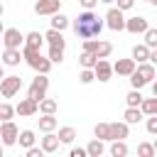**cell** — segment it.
Listing matches in <instances>:
<instances>
[{
	"label": "cell",
	"instance_id": "c3c4849f",
	"mask_svg": "<svg viewBox=\"0 0 157 157\" xmlns=\"http://www.w3.org/2000/svg\"><path fill=\"white\" fill-rule=\"evenodd\" d=\"M2 29H5V25H2V20H0V34H2Z\"/></svg>",
	"mask_w": 157,
	"mask_h": 157
},
{
	"label": "cell",
	"instance_id": "52a82bcc",
	"mask_svg": "<svg viewBox=\"0 0 157 157\" xmlns=\"http://www.w3.org/2000/svg\"><path fill=\"white\" fill-rule=\"evenodd\" d=\"M2 44L5 47H10V49H20L22 44H25V34L17 29V27H7V29H2Z\"/></svg>",
	"mask_w": 157,
	"mask_h": 157
},
{
	"label": "cell",
	"instance_id": "d6a6232c",
	"mask_svg": "<svg viewBox=\"0 0 157 157\" xmlns=\"http://www.w3.org/2000/svg\"><path fill=\"white\" fill-rule=\"evenodd\" d=\"M52 64H61L64 61V49L61 47H49V56H47Z\"/></svg>",
	"mask_w": 157,
	"mask_h": 157
},
{
	"label": "cell",
	"instance_id": "8d00e7d4",
	"mask_svg": "<svg viewBox=\"0 0 157 157\" xmlns=\"http://www.w3.org/2000/svg\"><path fill=\"white\" fill-rule=\"evenodd\" d=\"M78 81H81L83 86L93 83V81H96V76H93V69H81V74H78Z\"/></svg>",
	"mask_w": 157,
	"mask_h": 157
},
{
	"label": "cell",
	"instance_id": "7dc6e473",
	"mask_svg": "<svg viewBox=\"0 0 157 157\" xmlns=\"http://www.w3.org/2000/svg\"><path fill=\"white\" fill-rule=\"evenodd\" d=\"M2 76H5V71H2V64H0V78H2Z\"/></svg>",
	"mask_w": 157,
	"mask_h": 157
},
{
	"label": "cell",
	"instance_id": "74e56055",
	"mask_svg": "<svg viewBox=\"0 0 157 157\" xmlns=\"http://www.w3.org/2000/svg\"><path fill=\"white\" fill-rule=\"evenodd\" d=\"M128 78H130V86H132V88H142V86H147V81H145V78H142L137 71H132Z\"/></svg>",
	"mask_w": 157,
	"mask_h": 157
},
{
	"label": "cell",
	"instance_id": "5b68a950",
	"mask_svg": "<svg viewBox=\"0 0 157 157\" xmlns=\"http://www.w3.org/2000/svg\"><path fill=\"white\" fill-rule=\"evenodd\" d=\"M17 132H20V128L12 120H2L0 123V142H2V147L17 145Z\"/></svg>",
	"mask_w": 157,
	"mask_h": 157
},
{
	"label": "cell",
	"instance_id": "5bb4252c",
	"mask_svg": "<svg viewBox=\"0 0 157 157\" xmlns=\"http://www.w3.org/2000/svg\"><path fill=\"white\" fill-rule=\"evenodd\" d=\"M135 71H137L147 83L157 76V69H155V64H152V61H140V64H135Z\"/></svg>",
	"mask_w": 157,
	"mask_h": 157
},
{
	"label": "cell",
	"instance_id": "3957f363",
	"mask_svg": "<svg viewBox=\"0 0 157 157\" xmlns=\"http://www.w3.org/2000/svg\"><path fill=\"white\" fill-rule=\"evenodd\" d=\"M47 88H49V78H47V74H37L34 78H32V83H29V91H27V96L32 98V101H42L44 96H47Z\"/></svg>",
	"mask_w": 157,
	"mask_h": 157
},
{
	"label": "cell",
	"instance_id": "9c48e42d",
	"mask_svg": "<svg viewBox=\"0 0 157 157\" xmlns=\"http://www.w3.org/2000/svg\"><path fill=\"white\" fill-rule=\"evenodd\" d=\"M147 27H150V22H147V17H142V15H135V17H128V20H125V29H128L130 34H142Z\"/></svg>",
	"mask_w": 157,
	"mask_h": 157
},
{
	"label": "cell",
	"instance_id": "ab89813d",
	"mask_svg": "<svg viewBox=\"0 0 157 157\" xmlns=\"http://www.w3.org/2000/svg\"><path fill=\"white\" fill-rule=\"evenodd\" d=\"M96 47H98V39H96V37L83 39V52H93V54H96Z\"/></svg>",
	"mask_w": 157,
	"mask_h": 157
},
{
	"label": "cell",
	"instance_id": "83f0119b",
	"mask_svg": "<svg viewBox=\"0 0 157 157\" xmlns=\"http://www.w3.org/2000/svg\"><path fill=\"white\" fill-rule=\"evenodd\" d=\"M113 54V44L110 42H103V39H98V47H96V56L98 59H108Z\"/></svg>",
	"mask_w": 157,
	"mask_h": 157
},
{
	"label": "cell",
	"instance_id": "f35d334b",
	"mask_svg": "<svg viewBox=\"0 0 157 157\" xmlns=\"http://www.w3.org/2000/svg\"><path fill=\"white\" fill-rule=\"evenodd\" d=\"M145 128H147L150 135H157V113H155V115H147V125H145Z\"/></svg>",
	"mask_w": 157,
	"mask_h": 157
},
{
	"label": "cell",
	"instance_id": "836d02e7",
	"mask_svg": "<svg viewBox=\"0 0 157 157\" xmlns=\"http://www.w3.org/2000/svg\"><path fill=\"white\" fill-rule=\"evenodd\" d=\"M155 150H157V147L150 145V142H140V145H137V155H140V157H155Z\"/></svg>",
	"mask_w": 157,
	"mask_h": 157
},
{
	"label": "cell",
	"instance_id": "2e32d148",
	"mask_svg": "<svg viewBox=\"0 0 157 157\" xmlns=\"http://www.w3.org/2000/svg\"><path fill=\"white\" fill-rule=\"evenodd\" d=\"M59 145H61V142H59V137H56V135H54V130H52V132H47V135L42 137V145H39V147H42L47 155H52V152H56V150H59Z\"/></svg>",
	"mask_w": 157,
	"mask_h": 157
},
{
	"label": "cell",
	"instance_id": "d4e9b609",
	"mask_svg": "<svg viewBox=\"0 0 157 157\" xmlns=\"http://www.w3.org/2000/svg\"><path fill=\"white\" fill-rule=\"evenodd\" d=\"M56 108H59V103L54 98H47V96L37 103V113H56Z\"/></svg>",
	"mask_w": 157,
	"mask_h": 157
},
{
	"label": "cell",
	"instance_id": "484cf974",
	"mask_svg": "<svg viewBox=\"0 0 157 157\" xmlns=\"http://www.w3.org/2000/svg\"><path fill=\"white\" fill-rule=\"evenodd\" d=\"M137 108L142 110V115H155L157 113V98H142Z\"/></svg>",
	"mask_w": 157,
	"mask_h": 157
},
{
	"label": "cell",
	"instance_id": "7bdbcfd3",
	"mask_svg": "<svg viewBox=\"0 0 157 157\" xmlns=\"http://www.w3.org/2000/svg\"><path fill=\"white\" fill-rule=\"evenodd\" d=\"M69 155H71V157H88V155H86V147H71Z\"/></svg>",
	"mask_w": 157,
	"mask_h": 157
},
{
	"label": "cell",
	"instance_id": "ee69618b",
	"mask_svg": "<svg viewBox=\"0 0 157 157\" xmlns=\"http://www.w3.org/2000/svg\"><path fill=\"white\" fill-rule=\"evenodd\" d=\"M78 2H81V7H83V10H93V7L98 5V0H78Z\"/></svg>",
	"mask_w": 157,
	"mask_h": 157
},
{
	"label": "cell",
	"instance_id": "60d3db41",
	"mask_svg": "<svg viewBox=\"0 0 157 157\" xmlns=\"http://www.w3.org/2000/svg\"><path fill=\"white\" fill-rule=\"evenodd\" d=\"M42 155H44V150H42V147H34V145H32V147H27V157H42Z\"/></svg>",
	"mask_w": 157,
	"mask_h": 157
},
{
	"label": "cell",
	"instance_id": "e0dca14e",
	"mask_svg": "<svg viewBox=\"0 0 157 157\" xmlns=\"http://www.w3.org/2000/svg\"><path fill=\"white\" fill-rule=\"evenodd\" d=\"M108 125H110V140H125L128 132H130V128H128L125 120L123 123H108Z\"/></svg>",
	"mask_w": 157,
	"mask_h": 157
},
{
	"label": "cell",
	"instance_id": "7c38bea8",
	"mask_svg": "<svg viewBox=\"0 0 157 157\" xmlns=\"http://www.w3.org/2000/svg\"><path fill=\"white\" fill-rule=\"evenodd\" d=\"M113 66V74H118V76H130L132 71H135V61L132 59H118L115 64H110Z\"/></svg>",
	"mask_w": 157,
	"mask_h": 157
},
{
	"label": "cell",
	"instance_id": "6da1fadb",
	"mask_svg": "<svg viewBox=\"0 0 157 157\" xmlns=\"http://www.w3.org/2000/svg\"><path fill=\"white\" fill-rule=\"evenodd\" d=\"M71 27H74V32H76V37H81V39H91V37H98L101 32H103V20L93 12V10H83L74 22H69Z\"/></svg>",
	"mask_w": 157,
	"mask_h": 157
},
{
	"label": "cell",
	"instance_id": "4dcf8cb0",
	"mask_svg": "<svg viewBox=\"0 0 157 157\" xmlns=\"http://www.w3.org/2000/svg\"><path fill=\"white\" fill-rule=\"evenodd\" d=\"M93 135H96L98 140H103V142L110 140V125H108V123H98V125L93 128Z\"/></svg>",
	"mask_w": 157,
	"mask_h": 157
},
{
	"label": "cell",
	"instance_id": "8fae6325",
	"mask_svg": "<svg viewBox=\"0 0 157 157\" xmlns=\"http://www.w3.org/2000/svg\"><path fill=\"white\" fill-rule=\"evenodd\" d=\"M15 113H17V115H22V118L34 115V113H37V101H32L29 96H27V98H22V101L15 105Z\"/></svg>",
	"mask_w": 157,
	"mask_h": 157
},
{
	"label": "cell",
	"instance_id": "bcb514c9",
	"mask_svg": "<svg viewBox=\"0 0 157 157\" xmlns=\"http://www.w3.org/2000/svg\"><path fill=\"white\" fill-rule=\"evenodd\" d=\"M98 2H105V5H110V2H115V0H98Z\"/></svg>",
	"mask_w": 157,
	"mask_h": 157
},
{
	"label": "cell",
	"instance_id": "f907efd6",
	"mask_svg": "<svg viewBox=\"0 0 157 157\" xmlns=\"http://www.w3.org/2000/svg\"><path fill=\"white\" fill-rule=\"evenodd\" d=\"M2 152H5V150H2V142H0V157H2Z\"/></svg>",
	"mask_w": 157,
	"mask_h": 157
},
{
	"label": "cell",
	"instance_id": "4fadbf2b",
	"mask_svg": "<svg viewBox=\"0 0 157 157\" xmlns=\"http://www.w3.org/2000/svg\"><path fill=\"white\" fill-rule=\"evenodd\" d=\"M20 61H22V52L5 47V52H2V66H20Z\"/></svg>",
	"mask_w": 157,
	"mask_h": 157
},
{
	"label": "cell",
	"instance_id": "d6986e66",
	"mask_svg": "<svg viewBox=\"0 0 157 157\" xmlns=\"http://www.w3.org/2000/svg\"><path fill=\"white\" fill-rule=\"evenodd\" d=\"M123 118H125V123H128V125H137L145 115H142V110H140L137 105H128V110H125V115H123Z\"/></svg>",
	"mask_w": 157,
	"mask_h": 157
},
{
	"label": "cell",
	"instance_id": "ffe728a7",
	"mask_svg": "<svg viewBox=\"0 0 157 157\" xmlns=\"http://www.w3.org/2000/svg\"><path fill=\"white\" fill-rule=\"evenodd\" d=\"M49 17H52V29H59V32H64V29L69 27V22H71L66 15H61V10L54 12V15H49Z\"/></svg>",
	"mask_w": 157,
	"mask_h": 157
},
{
	"label": "cell",
	"instance_id": "ac0fdd59",
	"mask_svg": "<svg viewBox=\"0 0 157 157\" xmlns=\"http://www.w3.org/2000/svg\"><path fill=\"white\" fill-rule=\"evenodd\" d=\"M150 47H145V44H135L132 47V61L135 64H140V61H150Z\"/></svg>",
	"mask_w": 157,
	"mask_h": 157
},
{
	"label": "cell",
	"instance_id": "cb8c5ba5",
	"mask_svg": "<svg viewBox=\"0 0 157 157\" xmlns=\"http://www.w3.org/2000/svg\"><path fill=\"white\" fill-rule=\"evenodd\" d=\"M25 44H27V47H34V49H42L44 34H42V32H27V34H25Z\"/></svg>",
	"mask_w": 157,
	"mask_h": 157
},
{
	"label": "cell",
	"instance_id": "7402d4cb",
	"mask_svg": "<svg viewBox=\"0 0 157 157\" xmlns=\"http://www.w3.org/2000/svg\"><path fill=\"white\" fill-rule=\"evenodd\" d=\"M56 137H59V142H61V145H71V142L76 140V130H74L71 125H66V128H59Z\"/></svg>",
	"mask_w": 157,
	"mask_h": 157
},
{
	"label": "cell",
	"instance_id": "e575fe53",
	"mask_svg": "<svg viewBox=\"0 0 157 157\" xmlns=\"http://www.w3.org/2000/svg\"><path fill=\"white\" fill-rule=\"evenodd\" d=\"M12 115H15V105L0 103V123H2V120H12Z\"/></svg>",
	"mask_w": 157,
	"mask_h": 157
},
{
	"label": "cell",
	"instance_id": "7a4b0ae2",
	"mask_svg": "<svg viewBox=\"0 0 157 157\" xmlns=\"http://www.w3.org/2000/svg\"><path fill=\"white\" fill-rule=\"evenodd\" d=\"M22 59H25L37 74H49V69H52V61H49L47 56H42V52L34 49V47L22 44Z\"/></svg>",
	"mask_w": 157,
	"mask_h": 157
},
{
	"label": "cell",
	"instance_id": "277c9868",
	"mask_svg": "<svg viewBox=\"0 0 157 157\" xmlns=\"http://www.w3.org/2000/svg\"><path fill=\"white\" fill-rule=\"evenodd\" d=\"M20 88H22V78L20 76H2L0 78V93H2V98H15L17 93H20Z\"/></svg>",
	"mask_w": 157,
	"mask_h": 157
},
{
	"label": "cell",
	"instance_id": "4316f807",
	"mask_svg": "<svg viewBox=\"0 0 157 157\" xmlns=\"http://www.w3.org/2000/svg\"><path fill=\"white\" fill-rule=\"evenodd\" d=\"M34 140H37V137H34V132H32V130H22V132H17V142H20V147H25V150H27V147H32V145H34Z\"/></svg>",
	"mask_w": 157,
	"mask_h": 157
},
{
	"label": "cell",
	"instance_id": "f1b7e54d",
	"mask_svg": "<svg viewBox=\"0 0 157 157\" xmlns=\"http://www.w3.org/2000/svg\"><path fill=\"white\" fill-rule=\"evenodd\" d=\"M98 61V56L93 54V52H81V56H78V64H81V69H93V64Z\"/></svg>",
	"mask_w": 157,
	"mask_h": 157
},
{
	"label": "cell",
	"instance_id": "d590c367",
	"mask_svg": "<svg viewBox=\"0 0 157 157\" xmlns=\"http://www.w3.org/2000/svg\"><path fill=\"white\" fill-rule=\"evenodd\" d=\"M140 101H142V93H140V88H132V91L125 96V103H128V105H140Z\"/></svg>",
	"mask_w": 157,
	"mask_h": 157
},
{
	"label": "cell",
	"instance_id": "681fc988",
	"mask_svg": "<svg viewBox=\"0 0 157 157\" xmlns=\"http://www.w3.org/2000/svg\"><path fill=\"white\" fill-rule=\"evenodd\" d=\"M145 2H150V5H157V0H145Z\"/></svg>",
	"mask_w": 157,
	"mask_h": 157
},
{
	"label": "cell",
	"instance_id": "8992f818",
	"mask_svg": "<svg viewBox=\"0 0 157 157\" xmlns=\"http://www.w3.org/2000/svg\"><path fill=\"white\" fill-rule=\"evenodd\" d=\"M108 29H113V32H123L125 29V15H123V10H118V7H110L108 12H105V22H103Z\"/></svg>",
	"mask_w": 157,
	"mask_h": 157
},
{
	"label": "cell",
	"instance_id": "f6af8a7d",
	"mask_svg": "<svg viewBox=\"0 0 157 157\" xmlns=\"http://www.w3.org/2000/svg\"><path fill=\"white\" fill-rule=\"evenodd\" d=\"M5 15V7H2V0H0V17Z\"/></svg>",
	"mask_w": 157,
	"mask_h": 157
},
{
	"label": "cell",
	"instance_id": "30bf717a",
	"mask_svg": "<svg viewBox=\"0 0 157 157\" xmlns=\"http://www.w3.org/2000/svg\"><path fill=\"white\" fill-rule=\"evenodd\" d=\"M61 10V0H37L34 2V12L37 15H54Z\"/></svg>",
	"mask_w": 157,
	"mask_h": 157
},
{
	"label": "cell",
	"instance_id": "b9f144b4",
	"mask_svg": "<svg viewBox=\"0 0 157 157\" xmlns=\"http://www.w3.org/2000/svg\"><path fill=\"white\" fill-rule=\"evenodd\" d=\"M115 2H118V10H123V12L130 10V7L135 5V0H115Z\"/></svg>",
	"mask_w": 157,
	"mask_h": 157
},
{
	"label": "cell",
	"instance_id": "ba28073f",
	"mask_svg": "<svg viewBox=\"0 0 157 157\" xmlns=\"http://www.w3.org/2000/svg\"><path fill=\"white\" fill-rule=\"evenodd\" d=\"M93 76H96L101 83L110 81V76H113V66H110V61H108V59H98V61L93 64Z\"/></svg>",
	"mask_w": 157,
	"mask_h": 157
},
{
	"label": "cell",
	"instance_id": "f546056e",
	"mask_svg": "<svg viewBox=\"0 0 157 157\" xmlns=\"http://www.w3.org/2000/svg\"><path fill=\"white\" fill-rule=\"evenodd\" d=\"M113 145H110V155L113 157H125L128 155V145H125V140H110Z\"/></svg>",
	"mask_w": 157,
	"mask_h": 157
},
{
	"label": "cell",
	"instance_id": "1f68e13d",
	"mask_svg": "<svg viewBox=\"0 0 157 157\" xmlns=\"http://www.w3.org/2000/svg\"><path fill=\"white\" fill-rule=\"evenodd\" d=\"M145 47H150V49H155L157 47V29H152V27H147L145 32Z\"/></svg>",
	"mask_w": 157,
	"mask_h": 157
},
{
	"label": "cell",
	"instance_id": "603a6c76",
	"mask_svg": "<svg viewBox=\"0 0 157 157\" xmlns=\"http://www.w3.org/2000/svg\"><path fill=\"white\" fill-rule=\"evenodd\" d=\"M105 152V147H103V140H98V137H93L88 145H86V155L88 157H101Z\"/></svg>",
	"mask_w": 157,
	"mask_h": 157
},
{
	"label": "cell",
	"instance_id": "44dd1931",
	"mask_svg": "<svg viewBox=\"0 0 157 157\" xmlns=\"http://www.w3.org/2000/svg\"><path fill=\"white\" fill-rule=\"evenodd\" d=\"M54 128H56L54 113H42V118H39V130H42V132H52Z\"/></svg>",
	"mask_w": 157,
	"mask_h": 157
},
{
	"label": "cell",
	"instance_id": "9a60e30c",
	"mask_svg": "<svg viewBox=\"0 0 157 157\" xmlns=\"http://www.w3.org/2000/svg\"><path fill=\"white\" fill-rule=\"evenodd\" d=\"M44 39L49 42V47H61V49H66V39H64V34L59 32V29H47L44 32Z\"/></svg>",
	"mask_w": 157,
	"mask_h": 157
}]
</instances>
